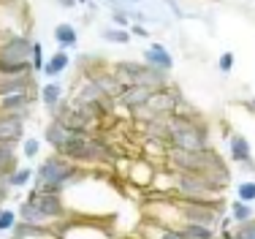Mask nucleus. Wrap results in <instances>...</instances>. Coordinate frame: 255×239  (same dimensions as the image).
<instances>
[{
  "label": "nucleus",
  "mask_w": 255,
  "mask_h": 239,
  "mask_svg": "<svg viewBox=\"0 0 255 239\" xmlns=\"http://www.w3.org/2000/svg\"><path fill=\"white\" fill-rule=\"evenodd\" d=\"M179 201V215L182 223H201L217 231L220 226V215L226 212V201L212 199V201H193V199H177Z\"/></svg>",
  "instance_id": "39448f33"
},
{
  "label": "nucleus",
  "mask_w": 255,
  "mask_h": 239,
  "mask_svg": "<svg viewBox=\"0 0 255 239\" xmlns=\"http://www.w3.org/2000/svg\"><path fill=\"white\" fill-rule=\"evenodd\" d=\"M82 177V169L76 166L74 161H68L60 152H52V155H44L35 169V180L33 188L35 191H54V193H65L71 185Z\"/></svg>",
  "instance_id": "f257e3e1"
},
{
  "label": "nucleus",
  "mask_w": 255,
  "mask_h": 239,
  "mask_svg": "<svg viewBox=\"0 0 255 239\" xmlns=\"http://www.w3.org/2000/svg\"><path fill=\"white\" fill-rule=\"evenodd\" d=\"M152 93H155V90H149V87H138V84H130V87H123V93L117 95V103L133 114V109L144 106V103L149 101V95H152Z\"/></svg>",
  "instance_id": "4468645a"
},
{
  "label": "nucleus",
  "mask_w": 255,
  "mask_h": 239,
  "mask_svg": "<svg viewBox=\"0 0 255 239\" xmlns=\"http://www.w3.org/2000/svg\"><path fill=\"white\" fill-rule=\"evenodd\" d=\"M228 215L234 218L236 226H239V223H247V220H253V218H255V210H253V204H247V201L231 199V201H228Z\"/></svg>",
  "instance_id": "412c9836"
},
{
  "label": "nucleus",
  "mask_w": 255,
  "mask_h": 239,
  "mask_svg": "<svg viewBox=\"0 0 255 239\" xmlns=\"http://www.w3.org/2000/svg\"><path fill=\"white\" fill-rule=\"evenodd\" d=\"M234 65H236L234 52H223L220 57H217V71H220V73H226V76H228L231 71H234Z\"/></svg>",
  "instance_id": "c85d7f7f"
},
{
  "label": "nucleus",
  "mask_w": 255,
  "mask_h": 239,
  "mask_svg": "<svg viewBox=\"0 0 255 239\" xmlns=\"http://www.w3.org/2000/svg\"><path fill=\"white\" fill-rule=\"evenodd\" d=\"M19 152L27 158V161H35V158L41 155V139L25 136V139H22V144H19Z\"/></svg>",
  "instance_id": "a878e982"
},
{
  "label": "nucleus",
  "mask_w": 255,
  "mask_h": 239,
  "mask_svg": "<svg viewBox=\"0 0 255 239\" xmlns=\"http://www.w3.org/2000/svg\"><path fill=\"white\" fill-rule=\"evenodd\" d=\"M35 101H38V90L0 95V112H3V114H16V117H22V120H30Z\"/></svg>",
  "instance_id": "6e6552de"
},
{
  "label": "nucleus",
  "mask_w": 255,
  "mask_h": 239,
  "mask_svg": "<svg viewBox=\"0 0 255 239\" xmlns=\"http://www.w3.org/2000/svg\"><path fill=\"white\" fill-rule=\"evenodd\" d=\"M33 41L27 33H16L0 41V60H11V63H30L33 57Z\"/></svg>",
  "instance_id": "0eeeda50"
},
{
  "label": "nucleus",
  "mask_w": 255,
  "mask_h": 239,
  "mask_svg": "<svg viewBox=\"0 0 255 239\" xmlns=\"http://www.w3.org/2000/svg\"><path fill=\"white\" fill-rule=\"evenodd\" d=\"M38 73H19V76H0V95L11 93H27V90H38L35 84Z\"/></svg>",
  "instance_id": "ddd939ff"
},
{
  "label": "nucleus",
  "mask_w": 255,
  "mask_h": 239,
  "mask_svg": "<svg viewBox=\"0 0 255 239\" xmlns=\"http://www.w3.org/2000/svg\"><path fill=\"white\" fill-rule=\"evenodd\" d=\"M157 174V166L149 158H138V161H130V169H128V182L136 188H152V180Z\"/></svg>",
  "instance_id": "9b49d317"
},
{
  "label": "nucleus",
  "mask_w": 255,
  "mask_h": 239,
  "mask_svg": "<svg viewBox=\"0 0 255 239\" xmlns=\"http://www.w3.org/2000/svg\"><path fill=\"white\" fill-rule=\"evenodd\" d=\"M16 166H19L16 144H0V174H11Z\"/></svg>",
  "instance_id": "5701e85b"
},
{
  "label": "nucleus",
  "mask_w": 255,
  "mask_h": 239,
  "mask_svg": "<svg viewBox=\"0 0 255 239\" xmlns=\"http://www.w3.org/2000/svg\"><path fill=\"white\" fill-rule=\"evenodd\" d=\"M33 180H35V169L33 166H16L8 174V185L14 188V191H22V188L33 185Z\"/></svg>",
  "instance_id": "4be33fe9"
},
{
  "label": "nucleus",
  "mask_w": 255,
  "mask_h": 239,
  "mask_svg": "<svg viewBox=\"0 0 255 239\" xmlns=\"http://www.w3.org/2000/svg\"><path fill=\"white\" fill-rule=\"evenodd\" d=\"M68 68H71V54L65 52V49H57L52 57H46V65L41 73H44L46 79H60Z\"/></svg>",
  "instance_id": "a211bd4d"
},
{
  "label": "nucleus",
  "mask_w": 255,
  "mask_h": 239,
  "mask_svg": "<svg viewBox=\"0 0 255 239\" xmlns=\"http://www.w3.org/2000/svg\"><path fill=\"white\" fill-rule=\"evenodd\" d=\"M30 65H33L35 73H41L44 65H46V54H44V44H41V41H33V57H30Z\"/></svg>",
  "instance_id": "cd10ccee"
},
{
  "label": "nucleus",
  "mask_w": 255,
  "mask_h": 239,
  "mask_svg": "<svg viewBox=\"0 0 255 239\" xmlns=\"http://www.w3.org/2000/svg\"><path fill=\"white\" fill-rule=\"evenodd\" d=\"M63 98H68V93H65V87H63L60 79H49L46 84H41V87H38V101L46 106V112H52Z\"/></svg>",
  "instance_id": "2eb2a0df"
},
{
  "label": "nucleus",
  "mask_w": 255,
  "mask_h": 239,
  "mask_svg": "<svg viewBox=\"0 0 255 239\" xmlns=\"http://www.w3.org/2000/svg\"><path fill=\"white\" fill-rule=\"evenodd\" d=\"M123 3H128V5H141V3H147V0H123Z\"/></svg>",
  "instance_id": "f704fd0d"
},
{
  "label": "nucleus",
  "mask_w": 255,
  "mask_h": 239,
  "mask_svg": "<svg viewBox=\"0 0 255 239\" xmlns=\"http://www.w3.org/2000/svg\"><path fill=\"white\" fill-rule=\"evenodd\" d=\"M0 3H3V0H0Z\"/></svg>",
  "instance_id": "c9c22d12"
},
{
  "label": "nucleus",
  "mask_w": 255,
  "mask_h": 239,
  "mask_svg": "<svg viewBox=\"0 0 255 239\" xmlns=\"http://www.w3.org/2000/svg\"><path fill=\"white\" fill-rule=\"evenodd\" d=\"M27 199L33 201L35 207H38L41 212L46 215V220L54 226L57 220H63L65 215H68V204H65V196L63 193H54V191H30Z\"/></svg>",
  "instance_id": "423d86ee"
},
{
  "label": "nucleus",
  "mask_w": 255,
  "mask_h": 239,
  "mask_svg": "<svg viewBox=\"0 0 255 239\" xmlns=\"http://www.w3.org/2000/svg\"><path fill=\"white\" fill-rule=\"evenodd\" d=\"M234 199L247 201V204H255V180H242L236 182V196Z\"/></svg>",
  "instance_id": "393cba45"
},
{
  "label": "nucleus",
  "mask_w": 255,
  "mask_h": 239,
  "mask_svg": "<svg viewBox=\"0 0 255 239\" xmlns=\"http://www.w3.org/2000/svg\"><path fill=\"white\" fill-rule=\"evenodd\" d=\"M98 35L103 41H109V44H117V46H128L133 41V33L125 27H117V24H112V27H101Z\"/></svg>",
  "instance_id": "aec40b11"
},
{
  "label": "nucleus",
  "mask_w": 255,
  "mask_h": 239,
  "mask_svg": "<svg viewBox=\"0 0 255 239\" xmlns=\"http://www.w3.org/2000/svg\"><path fill=\"white\" fill-rule=\"evenodd\" d=\"M52 35H54V44H57V49L71 52V49L79 46V33H76V27L71 22H60L57 27L52 30Z\"/></svg>",
  "instance_id": "6ab92c4d"
},
{
  "label": "nucleus",
  "mask_w": 255,
  "mask_h": 239,
  "mask_svg": "<svg viewBox=\"0 0 255 239\" xmlns=\"http://www.w3.org/2000/svg\"><path fill=\"white\" fill-rule=\"evenodd\" d=\"M71 133H74V131L65 128L60 120H49V122H46V128H44V142L49 144L54 152H60V150H63V144L71 139Z\"/></svg>",
  "instance_id": "dca6fc26"
},
{
  "label": "nucleus",
  "mask_w": 255,
  "mask_h": 239,
  "mask_svg": "<svg viewBox=\"0 0 255 239\" xmlns=\"http://www.w3.org/2000/svg\"><path fill=\"white\" fill-rule=\"evenodd\" d=\"M163 166L171 171H212V169L228 166V163L215 147H204V150H177V147H168Z\"/></svg>",
  "instance_id": "20e7f679"
},
{
  "label": "nucleus",
  "mask_w": 255,
  "mask_h": 239,
  "mask_svg": "<svg viewBox=\"0 0 255 239\" xmlns=\"http://www.w3.org/2000/svg\"><path fill=\"white\" fill-rule=\"evenodd\" d=\"M228 161L236 169L245 171H255V161H253V147L247 142L245 133H228Z\"/></svg>",
  "instance_id": "1a4fd4ad"
},
{
  "label": "nucleus",
  "mask_w": 255,
  "mask_h": 239,
  "mask_svg": "<svg viewBox=\"0 0 255 239\" xmlns=\"http://www.w3.org/2000/svg\"><path fill=\"white\" fill-rule=\"evenodd\" d=\"M231 239H234V237H231Z\"/></svg>",
  "instance_id": "e433bc0d"
},
{
  "label": "nucleus",
  "mask_w": 255,
  "mask_h": 239,
  "mask_svg": "<svg viewBox=\"0 0 255 239\" xmlns=\"http://www.w3.org/2000/svg\"><path fill=\"white\" fill-rule=\"evenodd\" d=\"M141 60L147 65H152V68H157V71H166V73L174 71V54L166 49V44H157V41L144 49Z\"/></svg>",
  "instance_id": "f8f14e48"
},
{
  "label": "nucleus",
  "mask_w": 255,
  "mask_h": 239,
  "mask_svg": "<svg viewBox=\"0 0 255 239\" xmlns=\"http://www.w3.org/2000/svg\"><path fill=\"white\" fill-rule=\"evenodd\" d=\"M163 3H166L168 8L174 11V16H177V19H182V16H185V14H182V8H179V3H177V0H163Z\"/></svg>",
  "instance_id": "7c9ffc66"
},
{
  "label": "nucleus",
  "mask_w": 255,
  "mask_h": 239,
  "mask_svg": "<svg viewBox=\"0 0 255 239\" xmlns=\"http://www.w3.org/2000/svg\"><path fill=\"white\" fill-rule=\"evenodd\" d=\"M60 155L74 161L79 169L84 166H103L112 158V147L101 133H71V139L63 144Z\"/></svg>",
  "instance_id": "7ed1b4c3"
},
{
  "label": "nucleus",
  "mask_w": 255,
  "mask_h": 239,
  "mask_svg": "<svg viewBox=\"0 0 255 239\" xmlns=\"http://www.w3.org/2000/svg\"><path fill=\"white\" fill-rule=\"evenodd\" d=\"M27 120L16 117V114H3L0 112V144H22V139L27 136L25 133Z\"/></svg>",
  "instance_id": "9d476101"
},
{
  "label": "nucleus",
  "mask_w": 255,
  "mask_h": 239,
  "mask_svg": "<svg viewBox=\"0 0 255 239\" xmlns=\"http://www.w3.org/2000/svg\"><path fill=\"white\" fill-rule=\"evenodd\" d=\"M16 218H19L22 223H30V226H46V229H52V223L46 220V215L27 199V196L19 201V207H16Z\"/></svg>",
  "instance_id": "f3484780"
},
{
  "label": "nucleus",
  "mask_w": 255,
  "mask_h": 239,
  "mask_svg": "<svg viewBox=\"0 0 255 239\" xmlns=\"http://www.w3.org/2000/svg\"><path fill=\"white\" fill-rule=\"evenodd\" d=\"M168 147L177 150H204L212 147L209 122L201 114H171L168 117Z\"/></svg>",
  "instance_id": "f03ea898"
},
{
  "label": "nucleus",
  "mask_w": 255,
  "mask_h": 239,
  "mask_svg": "<svg viewBox=\"0 0 255 239\" xmlns=\"http://www.w3.org/2000/svg\"><path fill=\"white\" fill-rule=\"evenodd\" d=\"M130 33L136 35V38H147V41H149V27H147V24L133 22V24H130Z\"/></svg>",
  "instance_id": "c756f323"
},
{
  "label": "nucleus",
  "mask_w": 255,
  "mask_h": 239,
  "mask_svg": "<svg viewBox=\"0 0 255 239\" xmlns=\"http://www.w3.org/2000/svg\"><path fill=\"white\" fill-rule=\"evenodd\" d=\"M179 231L185 234V239H217V231L201 223H179Z\"/></svg>",
  "instance_id": "b1692460"
},
{
  "label": "nucleus",
  "mask_w": 255,
  "mask_h": 239,
  "mask_svg": "<svg viewBox=\"0 0 255 239\" xmlns=\"http://www.w3.org/2000/svg\"><path fill=\"white\" fill-rule=\"evenodd\" d=\"M79 5H87L90 11H98V3H95V0H76Z\"/></svg>",
  "instance_id": "473e14b6"
},
{
  "label": "nucleus",
  "mask_w": 255,
  "mask_h": 239,
  "mask_svg": "<svg viewBox=\"0 0 255 239\" xmlns=\"http://www.w3.org/2000/svg\"><path fill=\"white\" fill-rule=\"evenodd\" d=\"M16 223H19V218H16V210L0 207V234H8V231H14Z\"/></svg>",
  "instance_id": "bb28decb"
},
{
  "label": "nucleus",
  "mask_w": 255,
  "mask_h": 239,
  "mask_svg": "<svg viewBox=\"0 0 255 239\" xmlns=\"http://www.w3.org/2000/svg\"><path fill=\"white\" fill-rule=\"evenodd\" d=\"M245 109H247L250 114H255V95H253V98H247V101H245Z\"/></svg>",
  "instance_id": "72a5a7b5"
},
{
  "label": "nucleus",
  "mask_w": 255,
  "mask_h": 239,
  "mask_svg": "<svg viewBox=\"0 0 255 239\" xmlns=\"http://www.w3.org/2000/svg\"><path fill=\"white\" fill-rule=\"evenodd\" d=\"M54 5H60V8H65V11H71V8H76V0H54Z\"/></svg>",
  "instance_id": "2f4dec72"
}]
</instances>
